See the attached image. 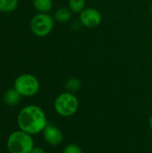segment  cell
<instances>
[{"label":"cell","mask_w":152,"mask_h":153,"mask_svg":"<svg viewBox=\"0 0 152 153\" xmlns=\"http://www.w3.org/2000/svg\"><path fill=\"white\" fill-rule=\"evenodd\" d=\"M17 125L20 130L30 135H35L44 131L47 126V120L41 108L36 105H29L19 112Z\"/></svg>","instance_id":"cell-1"},{"label":"cell","mask_w":152,"mask_h":153,"mask_svg":"<svg viewBox=\"0 0 152 153\" xmlns=\"http://www.w3.org/2000/svg\"><path fill=\"white\" fill-rule=\"evenodd\" d=\"M6 146L10 153H31L35 147L32 136L22 130L14 131L8 136Z\"/></svg>","instance_id":"cell-2"},{"label":"cell","mask_w":152,"mask_h":153,"mask_svg":"<svg viewBox=\"0 0 152 153\" xmlns=\"http://www.w3.org/2000/svg\"><path fill=\"white\" fill-rule=\"evenodd\" d=\"M54 108L56 112L61 117H72L78 111L79 100L74 93L69 91L63 92L55 100Z\"/></svg>","instance_id":"cell-3"},{"label":"cell","mask_w":152,"mask_h":153,"mask_svg":"<svg viewBox=\"0 0 152 153\" xmlns=\"http://www.w3.org/2000/svg\"><path fill=\"white\" fill-rule=\"evenodd\" d=\"M39 81L33 74H23L16 77L13 88L22 97H32L39 91Z\"/></svg>","instance_id":"cell-4"},{"label":"cell","mask_w":152,"mask_h":153,"mask_svg":"<svg viewBox=\"0 0 152 153\" xmlns=\"http://www.w3.org/2000/svg\"><path fill=\"white\" fill-rule=\"evenodd\" d=\"M54 19L48 13H39L33 16L30 21V30L32 33L39 38L47 36L54 28Z\"/></svg>","instance_id":"cell-5"},{"label":"cell","mask_w":152,"mask_h":153,"mask_svg":"<svg viewBox=\"0 0 152 153\" xmlns=\"http://www.w3.org/2000/svg\"><path fill=\"white\" fill-rule=\"evenodd\" d=\"M80 22L82 26L88 29H94L102 22V14L101 13L93 7H87L82 13H80L79 16Z\"/></svg>","instance_id":"cell-6"},{"label":"cell","mask_w":152,"mask_h":153,"mask_svg":"<svg viewBox=\"0 0 152 153\" xmlns=\"http://www.w3.org/2000/svg\"><path fill=\"white\" fill-rule=\"evenodd\" d=\"M43 137L46 143L51 146H57L62 143L64 135L62 131L53 125H48L43 131Z\"/></svg>","instance_id":"cell-7"},{"label":"cell","mask_w":152,"mask_h":153,"mask_svg":"<svg viewBox=\"0 0 152 153\" xmlns=\"http://www.w3.org/2000/svg\"><path fill=\"white\" fill-rule=\"evenodd\" d=\"M21 97L22 96L14 88L9 89L4 95V101L5 102L6 105L10 107H13V106H16L20 102Z\"/></svg>","instance_id":"cell-8"},{"label":"cell","mask_w":152,"mask_h":153,"mask_svg":"<svg viewBox=\"0 0 152 153\" xmlns=\"http://www.w3.org/2000/svg\"><path fill=\"white\" fill-rule=\"evenodd\" d=\"M73 12L69 9V7H60L55 13V19L61 23H65L71 21L73 17Z\"/></svg>","instance_id":"cell-9"},{"label":"cell","mask_w":152,"mask_h":153,"mask_svg":"<svg viewBox=\"0 0 152 153\" xmlns=\"http://www.w3.org/2000/svg\"><path fill=\"white\" fill-rule=\"evenodd\" d=\"M32 4L37 11L43 13H47L53 7V0H32Z\"/></svg>","instance_id":"cell-10"},{"label":"cell","mask_w":152,"mask_h":153,"mask_svg":"<svg viewBox=\"0 0 152 153\" xmlns=\"http://www.w3.org/2000/svg\"><path fill=\"white\" fill-rule=\"evenodd\" d=\"M19 4V0H0V12L11 13L13 12Z\"/></svg>","instance_id":"cell-11"},{"label":"cell","mask_w":152,"mask_h":153,"mask_svg":"<svg viewBox=\"0 0 152 153\" xmlns=\"http://www.w3.org/2000/svg\"><path fill=\"white\" fill-rule=\"evenodd\" d=\"M68 7L73 13H80L86 8V0H69Z\"/></svg>","instance_id":"cell-12"},{"label":"cell","mask_w":152,"mask_h":153,"mask_svg":"<svg viewBox=\"0 0 152 153\" xmlns=\"http://www.w3.org/2000/svg\"><path fill=\"white\" fill-rule=\"evenodd\" d=\"M65 88H66L67 91L74 93L81 88V81L75 77L70 78L65 82Z\"/></svg>","instance_id":"cell-13"},{"label":"cell","mask_w":152,"mask_h":153,"mask_svg":"<svg viewBox=\"0 0 152 153\" xmlns=\"http://www.w3.org/2000/svg\"><path fill=\"white\" fill-rule=\"evenodd\" d=\"M63 153H83L82 148L75 144V143H69L67 144L64 150H63Z\"/></svg>","instance_id":"cell-14"},{"label":"cell","mask_w":152,"mask_h":153,"mask_svg":"<svg viewBox=\"0 0 152 153\" xmlns=\"http://www.w3.org/2000/svg\"><path fill=\"white\" fill-rule=\"evenodd\" d=\"M31 153H45V151L40 147H34Z\"/></svg>","instance_id":"cell-15"},{"label":"cell","mask_w":152,"mask_h":153,"mask_svg":"<svg viewBox=\"0 0 152 153\" xmlns=\"http://www.w3.org/2000/svg\"><path fill=\"white\" fill-rule=\"evenodd\" d=\"M149 126H150V127L151 128V130H152V115L151 116L150 119H149Z\"/></svg>","instance_id":"cell-16"},{"label":"cell","mask_w":152,"mask_h":153,"mask_svg":"<svg viewBox=\"0 0 152 153\" xmlns=\"http://www.w3.org/2000/svg\"><path fill=\"white\" fill-rule=\"evenodd\" d=\"M151 13H152V5H151Z\"/></svg>","instance_id":"cell-17"}]
</instances>
